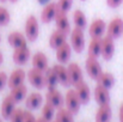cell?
<instances>
[{"label": "cell", "mask_w": 123, "mask_h": 122, "mask_svg": "<svg viewBox=\"0 0 123 122\" xmlns=\"http://www.w3.org/2000/svg\"><path fill=\"white\" fill-rule=\"evenodd\" d=\"M115 54V40L109 35L102 37V58L105 61L112 59Z\"/></svg>", "instance_id": "obj_7"}, {"label": "cell", "mask_w": 123, "mask_h": 122, "mask_svg": "<svg viewBox=\"0 0 123 122\" xmlns=\"http://www.w3.org/2000/svg\"><path fill=\"white\" fill-rule=\"evenodd\" d=\"M10 1H11V2H17L18 0H10Z\"/></svg>", "instance_id": "obj_41"}, {"label": "cell", "mask_w": 123, "mask_h": 122, "mask_svg": "<svg viewBox=\"0 0 123 122\" xmlns=\"http://www.w3.org/2000/svg\"><path fill=\"white\" fill-rule=\"evenodd\" d=\"M10 96L17 103L20 102V101H23V99H25L26 96H28V87H26V85L22 84V85H18L16 87H12L11 89V92H10Z\"/></svg>", "instance_id": "obj_26"}, {"label": "cell", "mask_w": 123, "mask_h": 122, "mask_svg": "<svg viewBox=\"0 0 123 122\" xmlns=\"http://www.w3.org/2000/svg\"><path fill=\"white\" fill-rule=\"evenodd\" d=\"M112 116V110L110 104H102L96 111L94 121L96 122H110Z\"/></svg>", "instance_id": "obj_20"}, {"label": "cell", "mask_w": 123, "mask_h": 122, "mask_svg": "<svg viewBox=\"0 0 123 122\" xmlns=\"http://www.w3.org/2000/svg\"><path fill=\"white\" fill-rule=\"evenodd\" d=\"M65 42H67V35L66 34H63L62 31H60V30H55V31H53V34L50 35V37H49V45H50V48H53V49H57L60 45H62Z\"/></svg>", "instance_id": "obj_23"}, {"label": "cell", "mask_w": 123, "mask_h": 122, "mask_svg": "<svg viewBox=\"0 0 123 122\" xmlns=\"http://www.w3.org/2000/svg\"><path fill=\"white\" fill-rule=\"evenodd\" d=\"M74 90L77 91V95L81 102V104H87L90 102L91 98V89L90 86L82 80L80 83H78L77 85H74Z\"/></svg>", "instance_id": "obj_19"}, {"label": "cell", "mask_w": 123, "mask_h": 122, "mask_svg": "<svg viewBox=\"0 0 123 122\" xmlns=\"http://www.w3.org/2000/svg\"><path fill=\"white\" fill-rule=\"evenodd\" d=\"M32 67L41 70V71H45L48 68V58L43 51H37L32 56Z\"/></svg>", "instance_id": "obj_24"}, {"label": "cell", "mask_w": 123, "mask_h": 122, "mask_svg": "<svg viewBox=\"0 0 123 122\" xmlns=\"http://www.w3.org/2000/svg\"><path fill=\"white\" fill-rule=\"evenodd\" d=\"M67 72H68V78H69V83L72 86H74L78 83L84 80L82 70L77 62H71L67 67Z\"/></svg>", "instance_id": "obj_13"}, {"label": "cell", "mask_w": 123, "mask_h": 122, "mask_svg": "<svg viewBox=\"0 0 123 122\" xmlns=\"http://www.w3.org/2000/svg\"><path fill=\"white\" fill-rule=\"evenodd\" d=\"M56 5H57L59 11L66 12V13H67V12L72 8L73 0H57V1H56Z\"/></svg>", "instance_id": "obj_33"}, {"label": "cell", "mask_w": 123, "mask_h": 122, "mask_svg": "<svg viewBox=\"0 0 123 122\" xmlns=\"http://www.w3.org/2000/svg\"><path fill=\"white\" fill-rule=\"evenodd\" d=\"M65 105L68 110H71L73 114H78L80 110L81 102L77 95V91L74 89H69L65 95Z\"/></svg>", "instance_id": "obj_3"}, {"label": "cell", "mask_w": 123, "mask_h": 122, "mask_svg": "<svg viewBox=\"0 0 123 122\" xmlns=\"http://www.w3.org/2000/svg\"><path fill=\"white\" fill-rule=\"evenodd\" d=\"M88 56L96 59L102 56V39H91L88 44Z\"/></svg>", "instance_id": "obj_25"}, {"label": "cell", "mask_w": 123, "mask_h": 122, "mask_svg": "<svg viewBox=\"0 0 123 122\" xmlns=\"http://www.w3.org/2000/svg\"><path fill=\"white\" fill-rule=\"evenodd\" d=\"M73 113L71 110H68L67 108H59L56 115H55V120L59 122H74L73 119Z\"/></svg>", "instance_id": "obj_30"}, {"label": "cell", "mask_w": 123, "mask_h": 122, "mask_svg": "<svg viewBox=\"0 0 123 122\" xmlns=\"http://www.w3.org/2000/svg\"><path fill=\"white\" fill-rule=\"evenodd\" d=\"M123 0H106V5L110 8H117L118 6H121Z\"/></svg>", "instance_id": "obj_37"}, {"label": "cell", "mask_w": 123, "mask_h": 122, "mask_svg": "<svg viewBox=\"0 0 123 122\" xmlns=\"http://www.w3.org/2000/svg\"><path fill=\"white\" fill-rule=\"evenodd\" d=\"M55 50H56V60H57V62L65 65V64H67V62L69 61L73 49H72L71 43L65 42L62 45H60V47H59L57 49H55Z\"/></svg>", "instance_id": "obj_16"}, {"label": "cell", "mask_w": 123, "mask_h": 122, "mask_svg": "<svg viewBox=\"0 0 123 122\" xmlns=\"http://www.w3.org/2000/svg\"><path fill=\"white\" fill-rule=\"evenodd\" d=\"M7 42L8 44L16 49V48H22V47H28V39L25 36V34L20 32V31H13L11 34H8L7 36Z\"/></svg>", "instance_id": "obj_14"}, {"label": "cell", "mask_w": 123, "mask_h": 122, "mask_svg": "<svg viewBox=\"0 0 123 122\" xmlns=\"http://www.w3.org/2000/svg\"><path fill=\"white\" fill-rule=\"evenodd\" d=\"M44 83H45V87H47L48 90L56 87L59 80H57V77H56V74H55L53 67H51V68L48 67V68L44 71Z\"/></svg>", "instance_id": "obj_27"}, {"label": "cell", "mask_w": 123, "mask_h": 122, "mask_svg": "<svg viewBox=\"0 0 123 122\" xmlns=\"http://www.w3.org/2000/svg\"><path fill=\"white\" fill-rule=\"evenodd\" d=\"M26 77H28L30 84H31L34 87H36V89H38V90L45 87V83H44V72H43V71L32 67V68L28 72Z\"/></svg>", "instance_id": "obj_8"}, {"label": "cell", "mask_w": 123, "mask_h": 122, "mask_svg": "<svg viewBox=\"0 0 123 122\" xmlns=\"http://www.w3.org/2000/svg\"><path fill=\"white\" fill-rule=\"evenodd\" d=\"M36 121H37V119L35 117V115L29 109L24 111V121L23 122H36Z\"/></svg>", "instance_id": "obj_35"}, {"label": "cell", "mask_w": 123, "mask_h": 122, "mask_svg": "<svg viewBox=\"0 0 123 122\" xmlns=\"http://www.w3.org/2000/svg\"><path fill=\"white\" fill-rule=\"evenodd\" d=\"M53 70L57 77V80L59 83L62 85V86H69L71 83H69V78H68V72H67V67H65L62 64H55L53 66Z\"/></svg>", "instance_id": "obj_22"}, {"label": "cell", "mask_w": 123, "mask_h": 122, "mask_svg": "<svg viewBox=\"0 0 123 122\" xmlns=\"http://www.w3.org/2000/svg\"><path fill=\"white\" fill-rule=\"evenodd\" d=\"M38 35H40L38 20L34 14H31L26 18L25 22V36L29 42H35L38 39Z\"/></svg>", "instance_id": "obj_1"}, {"label": "cell", "mask_w": 123, "mask_h": 122, "mask_svg": "<svg viewBox=\"0 0 123 122\" xmlns=\"http://www.w3.org/2000/svg\"><path fill=\"white\" fill-rule=\"evenodd\" d=\"M16 104H17V102H16L10 95H7V96L2 99V103H1V108H0V110H1V116H2L4 119H6V120H10L11 115H12L13 111L17 109V108H16Z\"/></svg>", "instance_id": "obj_15"}, {"label": "cell", "mask_w": 123, "mask_h": 122, "mask_svg": "<svg viewBox=\"0 0 123 122\" xmlns=\"http://www.w3.org/2000/svg\"><path fill=\"white\" fill-rule=\"evenodd\" d=\"M0 122H2V121H1V117H0Z\"/></svg>", "instance_id": "obj_45"}, {"label": "cell", "mask_w": 123, "mask_h": 122, "mask_svg": "<svg viewBox=\"0 0 123 122\" xmlns=\"http://www.w3.org/2000/svg\"><path fill=\"white\" fill-rule=\"evenodd\" d=\"M106 23L100 19V18H97L94 19L90 26H88V35L91 39H102L106 31Z\"/></svg>", "instance_id": "obj_5"}, {"label": "cell", "mask_w": 123, "mask_h": 122, "mask_svg": "<svg viewBox=\"0 0 123 122\" xmlns=\"http://www.w3.org/2000/svg\"><path fill=\"white\" fill-rule=\"evenodd\" d=\"M81 1H85V0H81Z\"/></svg>", "instance_id": "obj_46"}, {"label": "cell", "mask_w": 123, "mask_h": 122, "mask_svg": "<svg viewBox=\"0 0 123 122\" xmlns=\"http://www.w3.org/2000/svg\"><path fill=\"white\" fill-rule=\"evenodd\" d=\"M36 122H48V121H45V120H44V119H43V117H38V119H37V121Z\"/></svg>", "instance_id": "obj_39"}, {"label": "cell", "mask_w": 123, "mask_h": 122, "mask_svg": "<svg viewBox=\"0 0 123 122\" xmlns=\"http://www.w3.org/2000/svg\"><path fill=\"white\" fill-rule=\"evenodd\" d=\"M24 111L22 108H17L10 117V122H23L24 121Z\"/></svg>", "instance_id": "obj_34"}, {"label": "cell", "mask_w": 123, "mask_h": 122, "mask_svg": "<svg viewBox=\"0 0 123 122\" xmlns=\"http://www.w3.org/2000/svg\"><path fill=\"white\" fill-rule=\"evenodd\" d=\"M97 84H99V85H102V86L110 90L115 85V77L110 72H103L99 76V78L97 79Z\"/></svg>", "instance_id": "obj_29"}, {"label": "cell", "mask_w": 123, "mask_h": 122, "mask_svg": "<svg viewBox=\"0 0 123 122\" xmlns=\"http://www.w3.org/2000/svg\"><path fill=\"white\" fill-rule=\"evenodd\" d=\"M0 42H1V35H0Z\"/></svg>", "instance_id": "obj_44"}, {"label": "cell", "mask_w": 123, "mask_h": 122, "mask_svg": "<svg viewBox=\"0 0 123 122\" xmlns=\"http://www.w3.org/2000/svg\"><path fill=\"white\" fill-rule=\"evenodd\" d=\"M11 22V14L6 7L0 6V26H6Z\"/></svg>", "instance_id": "obj_32"}, {"label": "cell", "mask_w": 123, "mask_h": 122, "mask_svg": "<svg viewBox=\"0 0 123 122\" xmlns=\"http://www.w3.org/2000/svg\"><path fill=\"white\" fill-rule=\"evenodd\" d=\"M55 107L51 105L50 103L45 102V104L42 107V117L48 122H51L55 116Z\"/></svg>", "instance_id": "obj_31"}, {"label": "cell", "mask_w": 123, "mask_h": 122, "mask_svg": "<svg viewBox=\"0 0 123 122\" xmlns=\"http://www.w3.org/2000/svg\"><path fill=\"white\" fill-rule=\"evenodd\" d=\"M7 80H8V76L6 74V72L0 71V91L7 85Z\"/></svg>", "instance_id": "obj_36"}, {"label": "cell", "mask_w": 123, "mask_h": 122, "mask_svg": "<svg viewBox=\"0 0 123 122\" xmlns=\"http://www.w3.org/2000/svg\"><path fill=\"white\" fill-rule=\"evenodd\" d=\"M2 61H4V55H2V53L0 51V65L2 64Z\"/></svg>", "instance_id": "obj_40"}, {"label": "cell", "mask_w": 123, "mask_h": 122, "mask_svg": "<svg viewBox=\"0 0 123 122\" xmlns=\"http://www.w3.org/2000/svg\"><path fill=\"white\" fill-rule=\"evenodd\" d=\"M45 102L50 103L51 105H54L56 109L62 108L65 104V97L62 96V93L55 87V89H49L45 93Z\"/></svg>", "instance_id": "obj_10"}, {"label": "cell", "mask_w": 123, "mask_h": 122, "mask_svg": "<svg viewBox=\"0 0 123 122\" xmlns=\"http://www.w3.org/2000/svg\"><path fill=\"white\" fill-rule=\"evenodd\" d=\"M118 119H120V122H123V103H121L120 109H118Z\"/></svg>", "instance_id": "obj_38"}, {"label": "cell", "mask_w": 123, "mask_h": 122, "mask_svg": "<svg viewBox=\"0 0 123 122\" xmlns=\"http://www.w3.org/2000/svg\"><path fill=\"white\" fill-rule=\"evenodd\" d=\"M57 11H59V8H57L56 2L50 1V2L45 4V5H44V7H43V10H42V12H41L42 23L48 24V23L53 22V20L55 19V17H56Z\"/></svg>", "instance_id": "obj_11"}, {"label": "cell", "mask_w": 123, "mask_h": 122, "mask_svg": "<svg viewBox=\"0 0 123 122\" xmlns=\"http://www.w3.org/2000/svg\"><path fill=\"white\" fill-rule=\"evenodd\" d=\"M0 1H1V2H6L7 0H0Z\"/></svg>", "instance_id": "obj_42"}, {"label": "cell", "mask_w": 123, "mask_h": 122, "mask_svg": "<svg viewBox=\"0 0 123 122\" xmlns=\"http://www.w3.org/2000/svg\"><path fill=\"white\" fill-rule=\"evenodd\" d=\"M71 45L72 49L75 53H81L82 50L85 49V35H84V30L79 29V28H73L71 31Z\"/></svg>", "instance_id": "obj_2"}, {"label": "cell", "mask_w": 123, "mask_h": 122, "mask_svg": "<svg viewBox=\"0 0 123 122\" xmlns=\"http://www.w3.org/2000/svg\"><path fill=\"white\" fill-rule=\"evenodd\" d=\"M85 68H86V72L90 76V78L93 80H97L99 78V76L103 73L102 65L98 61V59H96V58L87 56V59L85 61Z\"/></svg>", "instance_id": "obj_4"}, {"label": "cell", "mask_w": 123, "mask_h": 122, "mask_svg": "<svg viewBox=\"0 0 123 122\" xmlns=\"http://www.w3.org/2000/svg\"><path fill=\"white\" fill-rule=\"evenodd\" d=\"M73 23L75 28H79L85 30L87 28V20H86V16L81 10H75L73 12Z\"/></svg>", "instance_id": "obj_28"}, {"label": "cell", "mask_w": 123, "mask_h": 122, "mask_svg": "<svg viewBox=\"0 0 123 122\" xmlns=\"http://www.w3.org/2000/svg\"><path fill=\"white\" fill-rule=\"evenodd\" d=\"M93 96H94L96 102L99 105H102V104H110V92H109V89L97 84L94 90H93Z\"/></svg>", "instance_id": "obj_18"}, {"label": "cell", "mask_w": 123, "mask_h": 122, "mask_svg": "<svg viewBox=\"0 0 123 122\" xmlns=\"http://www.w3.org/2000/svg\"><path fill=\"white\" fill-rule=\"evenodd\" d=\"M30 56H31V53H30V49L28 47H22V48L13 49L12 59H13V62L18 66L26 65L28 61L30 60Z\"/></svg>", "instance_id": "obj_9"}, {"label": "cell", "mask_w": 123, "mask_h": 122, "mask_svg": "<svg viewBox=\"0 0 123 122\" xmlns=\"http://www.w3.org/2000/svg\"><path fill=\"white\" fill-rule=\"evenodd\" d=\"M26 78V73L23 68H16L11 72V74L8 76V80H7V85L10 89L16 87L18 85L24 84V80Z\"/></svg>", "instance_id": "obj_17"}, {"label": "cell", "mask_w": 123, "mask_h": 122, "mask_svg": "<svg viewBox=\"0 0 123 122\" xmlns=\"http://www.w3.org/2000/svg\"><path fill=\"white\" fill-rule=\"evenodd\" d=\"M106 35L112 37L114 40L120 39L123 35V19L120 17H116L110 20V23L106 26Z\"/></svg>", "instance_id": "obj_6"}, {"label": "cell", "mask_w": 123, "mask_h": 122, "mask_svg": "<svg viewBox=\"0 0 123 122\" xmlns=\"http://www.w3.org/2000/svg\"><path fill=\"white\" fill-rule=\"evenodd\" d=\"M55 25H56V29L62 31L63 34H66L67 36L71 34L72 31V28H71V23L68 20V17H67V13L66 12H61V11H57L56 13V17H55Z\"/></svg>", "instance_id": "obj_12"}, {"label": "cell", "mask_w": 123, "mask_h": 122, "mask_svg": "<svg viewBox=\"0 0 123 122\" xmlns=\"http://www.w3.org/2000/svg\"><path fill=\"white\" fill-rule=\"evenodd\" d=\"M42 104H43V96L40 92H31L25 98V107L29 110L38 109Z\"/></svg>", "instance_id": "obj_21"}, {"label": "cell", "mask_w": 123, "mask_h": 122, "mask_svg": "<svg viewBox=\"0 0 123 122\" xmlns=\"http://www.w3.org/2000/svg\"><path fill=\"white\" fill-rule=\"evenodd\" d=\"M51 122H59V121H56V120H53V121H51Z\"/></svg>", "instance_id": "obj_43"}]
</instances>
